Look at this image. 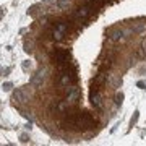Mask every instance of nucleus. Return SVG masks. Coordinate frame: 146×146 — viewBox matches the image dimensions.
<instances>
[{
    "mask_svg": "<svg viewBox=\"0 0 146 146\" xmlns=\"http://www.w3.org/2000/svg\"><path fill=\"white\" fill-rule=\"evenodd\" d=\"M46 76H47V68H41V70L31 78V84L36 86V88H41L42 83H44V80H46Z\"/></svg>",
    "mask_w": 146,
    "mask_h": 146,
    "instance_id": "obj_1",
    "label": "nucleus"
},
{
    "mask_svg": "<svg viewBox=\"0 0 146 146\" xmlns=\"http://www.w3.org/2000/svg\"><path fill=\"white\" fill-rule=\"evenodd\" d=\"M13 99L16 101V102H20V104H25L28 101V98H26V94L23 93L21 89H16L15 93H13Z\"/></svg>",
    "mask_w": 146,
    "mask_h": 146,
    "instance_id": "obj_2",
    "label": "nucleus"
},
{
    "mask_svg": "<svg viewBox=\"0 0 146 146\" xmlns=\"http://www.w3.org/2000/svg\"><path fill=\"white\" fill-rule=\"evenodd\" d=\"M80 96V91L78 88H68L67 89V101H70V102H73V101L76 99Z\"/></svg>",
    "mask_w": 146,
    "mask_h": 146,
    "instance_id": "obj_3",
    "label": "nucleus"
},
{
    "mask_svg": "<svg viewBox=\"0 0 146 146\" xmlns=\"http://www.w3.org/2000/svg\"><path fill=\"white\" fill-rule=\"evenodd\" d=\"M88 13H89L88 7H81V8H78V10H76V13H75V15L78 16V18H84V16H88Z\"/></svg>",
    "mask_w": 146,
    "mask_h": 146,
    "instance_id": "obj_4",
    "label": "nucleus"
},
{
    "mask_svg": "<svg viewBox=\"0 0 146 146\" xmlns=\"http://www.w3.org/2000/svg\"><path fill=\"white\" fill-rule=\"evenodd\" d=\"M55 29H58L60 33H65L68 29V25L67 23H63V21H58L57 25H55Z\"/></svg>",
    "mask_w": 146,
    "mask_h": 146,
    "instance_id": "obj_5",
    "label": "nucleus"
},
{
    "mask_svg": "<svg viewBox=\"0 0 146 146\" xmlns=\"http://www.w3.org/2000/svg\"><path fill=\"white\" fill-rule=\"evenodd\" d=\"M52 37H54V41H62V39H63V33H60L58 29H54Z\"/></svg>",
    "mask_w": 146,
    "mask_h": 146,
    "instance_id": "obj_6",
    "label": "nucleus"
},
{
    "mask_svg": "<svg viewBox=\"0 0 146 146\" xmlns=\"http://www.w3.org/2000/svg\"><path fill=\"white\" fill-rule=\"evenodd\" d=\"M2 88L5 89V91H10V89L13 88V84H11L10 81H7V83H3V86H2Z\"/></svg>",
    "mask_w": 146,
    "mask_h": 146,
    "instance_id": "obj_7",
    "label": "nucleus"
},
{
    "mask_svg": "<svg viewBox=\"0 0 146 146\" xmlns=\"http://www.w3.org/2000/svg\"><path fill=\"white\" fill-rule=\"evenodd\" d=\"M25 50H26V52H33V44H25Z\"/></svg>",
    "mask_w": 146,
    "mask_h": 146,
    "instance_id": "obj_8",
    "label": "nucleus"
}]
</instances>
